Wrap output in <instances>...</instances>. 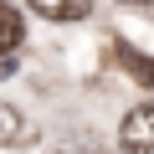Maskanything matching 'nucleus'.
I'll list each match as a JSON object with an SVG mask.
<instances>
[{
    "label": "nucleus",
    "mask_w": 154,
    "mask_h": 154,
    "mask_svg": "<svg viewBox=\"0 0 154 154\" xmlns=\"http://www.w3.org/2000/svg\"><path fill=\"white\" fill-rule=\"evenodd\" d=\"M123 5H154V0H123Z\"/></svg>",
    "instance_id": "obj_6"
},
{
    "label": "nucleus",
    "mask_w": 154,
    "mask_h": 154,
    "mask_svg": "<svg viewBox=\"0 0 154 154\" xmlns=\"http://www.w3.org/2000/svg\"><path fill=\"white\" fill-rule=\"evenodd\" d=\"M123 154H154V103H134L118 123Z\"/></svg>",
    "instance_id": "obj_1"
},
{
    "label": "nucleus",
    "mask_w": 154,
    "mask_h": 154,
    "mask_svg": "<svg viewBox=\"0 0 154 154\" xmlns=\"http://www.w3.org/2000/svg\"><path fill=\"white\" fill-rule=\"evenodd\" d=\"M21 36H26V21H21V11L11 5V0H0V57H11V51L21 46Z\"/></svg>",
    "instance_id": "obj_3"
},
{
    "label": "nucleus",
    "mask_w": 154,
    "mask_h": 154,
    "mask_svg": "<svg viewBox=\"0 0 154 154\" xmlns=\"http://www.w3.org/2000/svg\"><path fill=\"white\" fill-rule=\"evenodd\" d=\"M31 144H36V123L16 103H0V149H31Z\"/></svg>",
    "instance_id": "obj_2"
},
{
    "label": "nucleus",
    "mask_w": 154,
    "mask_h": 154,
    "mask_svg": "<svg viewBox=\"0 0 154 154\" xmlns=\"http://www.w3.org/2000/svg\"><path fill=\"white\" fill-rule=\"evenodd\" d=\"M26 5L46 21H82L88 16V0H26Z\"/></svg>",
    "instance_id": "obj_4"
},
{
    "label": "nucleus",
    "mask_w": 154,
    "mask_h": 154,
    "mask_svg": "<svg viewBox=\"0 0 154 154\" xmlns=\"http://www.w3.org/2000/svg\"><path fill=\"white\" fill-rule=\"evenodd\" d=\"M118 57H123V67L139 77V82H149V88H154V62H144V57H139V51H128V46H118Z\"/></svg>",
    "instance_id": "obj_5"
}]
</instances>
